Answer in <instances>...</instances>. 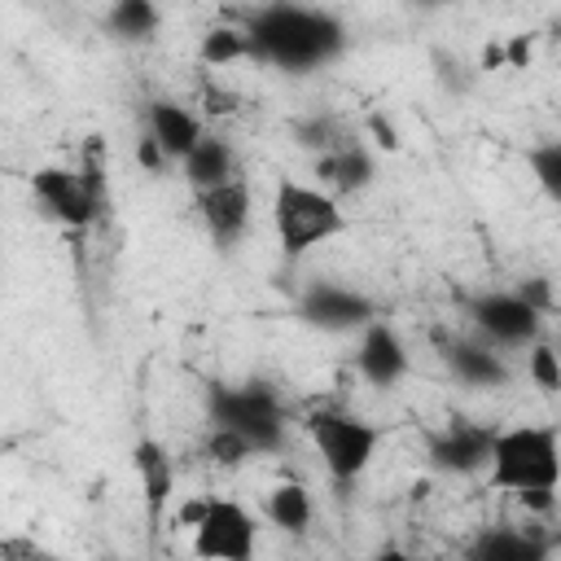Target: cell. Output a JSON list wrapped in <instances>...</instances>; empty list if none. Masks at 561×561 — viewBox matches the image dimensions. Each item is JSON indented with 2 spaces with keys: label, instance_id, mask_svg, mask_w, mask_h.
Returning a JSON list of instances; mask_svg holds the SVG:
<instances>
[{
  "label": "cell",
  "instance_id": "32",
  "mask_svg": "<svg viewBox=\"0 0 561 561\" xmlns=\"http://www.w3.org/2000/svg\"><path fill=\"white\" fill-rule=\"evenodd\" d=\"M504 66V48L500 44H486L482 57H478V70H500Z\"/></svg>",
  "mask_w": 561,
  "mask_h": 561
},
{
  "label": "cell",
  "instance_id": "28",
  "mask_svg": "<svg viewBox=\"0 0 561 561\" xmlns=\"http://www.w3.org/2000/svg\"><path fill=\"white\" fill-rule=\"evenodd\" d=\"M202 101H206V114H232V110H237V96H232V92H219L215 83L206 88Z\"/></svg>",
  "mask_w": 561,
  "mask_h": 561
},
{
  "label": "cell",
  "instance_id": "12",
  "mask_svg": "<svg viewBox=\"0 0 561 561\" xmlns=\"http://www.w3.org/2000/svg\"><path fill=\"white\" fill-rule=\"evenodd\" d=\"M552 530L535 522H500L473 535L465 548V561H552Z\"/></svg>",
  "mask_w": 561,
  "mask_h": 561
},
{
  "label": "cell",
  "instance_id": "18",
  "mask_svg": "<svg viewBox=\"0 0 561 561\" xmlns=\"http://www.w3.org/2000/svg\"><path fill=\"white\" fill-rule=\"evenodd\" d=\"M184 167V180L193 184V193H206V188H219L228 180H237V149L228 136L219 131H202V140L188 149V158L180 162Z\"/></svg>",
  "mask_w": 561,
  "mask_h": 561
},
{
  "label": "cell",
  "instance_id": "31",
  "mask_svg": "<svg viewBox=\"0 0 561 561\" xmlns=\"http://www.w3.org/2000/svg\"><path fill=\"white\" fill-rule=\"evenodd\" d=\"M136 158H140V167H149V171H158V167H162V162H167V158H162V153H158V145H153V140H149V136H145V140H140V145H136Z\"/></svg>",
  "mask_w": 561,
  "mask_h": 561
},
{
  "label": "cell",
  "instance_id": "30",
  "mask_svg": "<svg viewBox=\"0 0 561 561\" xmlns=\"http://www.w3.org/2000/svg\"><path fill=\"white\" fill-rule=\"evenodd\" d=\"M364 561H425V557H416V552H408V548H399V543H381V548L368 552Z\"/></svg>",
  "mask_w": 561,
  "mask_h": 561
},
{
  "label": "cell",
  "instance_id": "17",
  "mask_svg": "<svg viewBox=\"0 0 561 561\" xmlns=\"http://www.w3.org/2000/svg\"><path fill=\"white\" fill-rule=\"evenodd\" d=\"M145 123H149V140L158 145V153L167 158V162H184L188 158V149L202 140V118L188 110V105H180V101H171V96H158V101H149V110H145Z\"/></svg>",
  "mask_w": 561,
  "mask_h": 561
},
{
  "label": "cell",
  "instance_id": "26",
  "mask_svg": "<svg viewBox=\"0 0 561 561\" xmlns=\"http://www.w3.org/2000/svg\"><path fill=\"white\" fill-rule=\"evenodd\" d=\"M0 561H66V557H57L35 535H9V539H0Z\"/></svg>",
  "mask_w": 561,
  "mask_h": 561
},
{
  "label": "cell",
  "instance_id": "8",
  "mask_svg": "<svg viewBox=\"0 0 561 561\" xmlns=\"http://www.w3.org/2000/svg\"><path fill=\"white\" fill-rule=\"evenodd\" d=\"M298 320L320 329V333H351V329H364L377 320V302L355 289V285H342L333 276H316L298 289V302H294Z\"/></svg>",
  "mask_w": 561,
  "mask_h": 561
},
{
  "label": "cell",
  "instance_id": "20",
  "mask_svg": "<svg viewBox=\"0 0 561 561\" xmlns=\"http://www.w3.org/2000/svg\"><path fill=\"white\" fill-rule=\"evenodd\" d=\"M105 26L118 39H153L162 26V9L153 0H118L105 9Z\"/></svg>",
  "mask_w": 561,
  "mask_h": 561
},
{
  "label": "cell",
  "instance_id": "6",
  "mask_svg": "<svg viewBox=\"0 0 561 561\" xmlns=\"http://www.w3.org/2000/svg\"><path fill=\"white\" fill-rule=\"evenodd\" d=\"M193 530L197 561H254L259 557V517L237 500H193L175 513Z\"/></svg>",
  "mask_w": 561,
  "mask_h": 561
},
{
  "label": "cell",
  "instance_id": "24",
  "mask_svg": "<svg viewBox=\"0 0 561 561\" xmlns=\"http://www.w3.org/2000/svg\"><path fill=\"white\" fill-rule=\"evenodd\" d=\"M526 377L543 390V394H557L561 390V359H557V351H552V342H535L530 346V355H526Z\"/></svg>",
  "mask_w": 561,
  "mask_h": 561
},
{
  "label": "cell",
  "instance_id": "5",
  "mask_svg": "<svg viewBox=\"0 0 561 561\" xmlns=\"http://www.w3.org/2000/svg\"><path fill=\"white\" fill-rule=\"evenodd\" d=\"M302 430H307L324 473L337 486H355L368 473V465H373V456L386 438V430L377 421H368L359 412H346V408H311L302 416Z\"/></svg>",
  "mask_w": 561,
  "mask_h": 561
},
{
  "label": "cell",
  "instance_id": "14",
  "mask_svg": "<svg viewBox=\"0 0 561 561\" xmlns=\"http://www.w3.org/2000/svg\"><path fill=\"white\" fill-rule=\"evenodd\" d=\"M438 355H443L447 373H451L460 386H469V390H500V386H508V377H513L508 359H504L495 346H486V342L447 337Z\"/></svg>",
  "mask_w": 561,
  "mask_h": 561
},
{
  "label": "cell",
  "instance_id": "2",
  "mask_svg": "<svg viewBox=\"0 0 561 561\" xmlns=\"http://www.w3.org/2000/svg\"><path fill=\"white\" fill-rule=\"evenodd\" d=\"M486 482L491 491L517 495L526 508L548 513L557 504V482H561V434L557 425H513L495 430L491 460H486Z\"/></svg>",
  "mask_w": 561,
  "mask_h": 561
},
{
  "label": "cell",
  "instance_id": "7",
  "mask_svg": "<svg viewBox=\"0 0 561 561\" xmlns=\"http://www.w3.org/2000/svg\"><path fill=\"white\" fill-rule=\"evenodd\" d=\"M31 193L66 228H88L105 210V175H101L96 158H88L79 171L75 167H39L31 175Z\"/></svg>",
  "mask_w": 561,
  "mask_h": 561
},
{
  "label": "cell",
  "instance_id": "27",
  "mask_svg": "<svg viewBox=\"0 0 561 561\" xmlns=\"http://www.w3.org/2000/svg\"><path fill=\"white\" fill-rule=\"evenodd\" d=\"M500 48H504V70H526L530 57H535V39L530 35H508Z\"/></svg>",
  "mask_w": 561,
  "mask_h": 561
},
{
  "label": "cell",
  "instance_id": "3",
  "mask_svg": "<svg viewBox=\"0 0 561 561\" xmlns=\"http://www.w3.org/2000/svg\"><path fill=\"white\" fill-rule=\"evenodd\" d=\"M206 421L241 438L254 456H272L289 438V403L276 381L245 377V381H210L206 386Z\"/></svg>",
  "mask_w": 561,
  "mask_h": 561
},
{
  "label": "cell",
  "instance_id": "4",
  "mask_svg": "<svg viewBox=\"0 0 561 561\" xmlns=\"http://www.w3.org/2000/svg\"><path fill=\"white\" fill-rule=\"evenodd\" d=\"M272 228H276L285 263H298L311 250H320L324 241L342 237L351 228V219H346L342 202L329 197L324 188L302 184V180H280L272 193Z\"/></svg>",
  "mask_w": 561,
  "mask_h": 561
},
{
  "label": "cell",
  "instance_id": "1",
  "mask_svg": "<svg viewBox=\"0 0 561 561\" xmlns=\"http://www.w3.org/2000/svg\"><path fill=\"white\" fill-rule=\"evenodd\" d=\"M237 22L250 39L254 61L276 66L285 75H311L346 53V26L337 13L316 4H250L237 9Z\"/></svg>",
  "mask_w": 561,
  "mask_h": 561
},
{
  "label": "cell",
  "instance_id": "22",
  "mask_svg": "<svg viewBox=\"0 0 561 561\" xmlns=\"http://www.w3.org/2000/svg\"><path fill=\"white\" fill-rule=\"evenodd\" d=\"M197 57H202V66L254 61L250 39H245V31H241V26H215V31H206V35H202V44H197Z\"/></svg>",
  "mask_w": 561,
  "mask_h": 561
},
{
  "label": "cell",
  "instance_id": "21",
  "mask_svg": "<svg viewBox=\"0 0 561 561\" xmlns=\"http://www.w3.org/2000/svg\"><path fill=\"white\" fill-rule=\"evenodd\" d=\"M294 140H298L311 158H320V153H329V149L355 140V131H351L337 114H307V118L294 123Z\"/></svg>",
  "mask_w": 561,
  "mask_h": 561
},
{
  "label": "cell",
  "instance_id": "11",
  "mask_svg": "<svg viewBox=\"0 0 561 561\" xmlns=\"http://www.w3.org/2000/svg\"><path fill=\"white\" fill-rule=\"evenodd\" d=\"M193 206H197V219L206 228V237L219 245V250H232L245 232H250V219H254V193L245 184V175L219 184V188H206V193H193Z\"/></svg>",
  "mask_w": 561,
  "mask_h": 561
},
{
  "label": "cell",
  "instance_id": "29",
  "mask_svg": "<svg viewBox=\"0 0 561 561\" xmlns=\"http://www.w3.org/2000/svg\"><path fill=\"white\" fill-rule=\"evenodd\" d=\"M368 127H373V136H377V145H381V149H399V131H394L381 114H373V118H368Z\"/></svg>",
  "mask_w": 561,
  "mask_h": 561
},
{
  "label": "cell",
  "instance_id": "10",
  "mask_svg": "<svg viewBox=\"0 0 561 561\" xmlns=\"http://www.w3.org/2000/svg\"><path fill=\"white\" fill-rule=\"evenodd\" d=\"M495 430H500V425H486V421H473V416H447V425L425 438L430 465H434L438 473H451V478L482 473L486 460H491Z\"/></svg>",
  "mask_w": 561,
  "mask_h": 561
},
{
  "label": "cell",
  "instance_id": "25",
  "mask_svg": "<svg viewBox=\"0 0 561 561\" xmlns=\"http://www.w3.org/2000/svg\"><path fill=\"white\" fill-rule=\"evenodd\" d=\"M206 456H210V465H224V469H237V465L254 460V451H250L241 438L224 434V430H210V434H206Z\"/></svg>",
  "mask_w": 561,
  "mask_h": 561
},
{
  "label": "cell",
  "instance_id": "23",
  "mask_svg": "<svg viewBox=\"0 0 561 561\" xmlns=\"http://www.w3.org/2000/svg\"><path fill=\"white\" fill-rule=\"evenodd\" d=\"M526 167L535 171L539 188H543L552 202H561V140H539V145H530V149H526Z\"/></svg>",
  "mask_w": 561,
  "mask_h": 561
},
{
  "label": "cell",
  "instance_id": "19",
  "mask_svg": "<svg viewBox=\"0 0 561 561\" xmlns=\"http://www.w3.org/2000/svg\"><path fill=\"white\" fill-rule=\"evenodd\" d=\"M311 513H316V504H311V491L302 482H276L263 495V522L289 539H302L311 530Z\"/></svg>",
  "mask_w": 561,
  "mask_h": 561
},
{
  "label": "cell",
  "instance_id": "13",
  "mask_svg": "<svg viewBox=\"0 0 561 561\" xmlns=\"http://www.w3.org/2000/svg\"><path fill=\"white\" fill-rule=\"evenodd\" d=\"M355 368H359V377H364L368 386H377V390H390V386H399V381L408 377L412 355H408V342L399 337V329H394L390 320L377 316L373 324L359 329Z\"/></svg>",
  "mask_w": 561,
  "mask_h": 561
},
{
  "label": "cell",
  "instance_id": "16",
  "mask_svg": "<svg viewBox=\"0 0 561 561\" xmlns=\"http://www.w3.org/2000/svg\"><path fill=\"white\" fill-rule=\"evenodd\" d=\"M373 180H377V158L359 140H346L316 158V188H324L329 197H355Z\"/></svg>",
  "mask_w": 561,
  "mask_h": 561
},
{
  "label": "cell",
  "instance_id": "9",
  "mask_svg": "<svg viewBox=\"0 0 561 561\" xmlns=\"http://www.w3.org/2000/svg\"><path fill=\"white\" fill-rule=\"evenodd\" d=\"M469 324L482 333L486 346H535L543 333V316L517 289H486L465 302Z\"/></svg>",
  "mask_w": 561,
  "mask_h": 561
},
{
  "label": "cell",
  "instance_id": "15",
  "mask_svg": "<svg viewBox=\"0 0 561 561\" xmlns=\"http://www.w3.org/2000/svg\"><path fill=\"white\" fill-rule=\"evenodd\" d=\"M131 469L140 478V495H145V513H149V526L158 530L171 500H175V460L171 451L158 443V438H140L131 447Z\"/></svg>",
  "mask_w": 561,
  "mask_h": 561
}]
</instances>
